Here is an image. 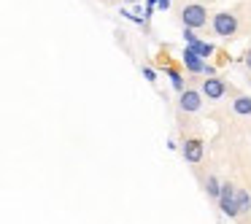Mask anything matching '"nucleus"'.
<instances>
[{"mask_svg": "<svg viewBox=\"0 0 251 224\" xmlns=\"http://www.w3.org/2000/svg\"><path fill=\"white\" fill-rule=\"evenodd\" d=\"M219 208H222V213H224V216H229V219H238V216H240V208H238V186H232L229 181H227V184H222Z\"/></svg>", "mask_w": 251, "mask_h": 224, "instance_id": "nucleus-1", "label": "nucleus"}, {"mask_svg": "<svg viewBox=\"0 0 251 224\" xmlns=\"http://www.w3.org/2000/svg\"><path fill=\"white\" fill-rule=\"evenodd\" d=\"M181 22H184V27H189V30L205 27V25H208V11H205V6H200V3L184 6V11H181Z\"/></svg>", "mask_w": 251, "mask_h": 224, "instance_id": "nucleus-2", "label": "nucleus"}, {"mask_svg": "<svg viewBox=\"0 0 251 224\" xmlns=\"http://www.w3.org/2000/svg\"><path fill=\"white\" fill-rule=\"evenodd\" d=\"M235 30H238V19H235V14L219 11L216 17H213V33H216L219 38H232Z\"/></svg>", "mask_w": 251, "mask_h": 224, "instance_id": "nucleus-3", "label": "nucleus"}, {"mask_svg": "<svg viewBox=\"0 0 251 224\" xmlns=\"http://www.w3.org/2000/svg\"><path fill=\"white\" fill-rule=\"evenodd\" d=\"M202 151H205V149H202V141H200V138H186L184 146H181L184 159H186V162H192V165H197V162L202 159Z\"/></svg>", "mask_w": 251, "mask_h": 224, "instance_id": "nucleus-4", "label": "nucleus"}, {"mask_svg": "<svg viewBox=\"0 0 251 224\" xmlns=\"http://www.w3.org/2000/svg\"><path fill=\"white\" fill-rule=\"evenodd\" d=\"M200 105H202V100H200V92H197V89H186V92H181V98H178V108L181 111L195 114Z\"/></svg>", "mask_w": 251, "mask_h": 224, "instance_id": "nucleus-5", "label": "nucleus"}, {"mask_svg": "<svg viewBox=\"0 0 251 224\" xmlns=\"http://www.w3.org/2000/svg\"><path fill=\"white\" fill-rule=\"evenodd\" d=\"M224 92H227V87H224L222 78L213 76V78H205V81H202V95H205L208 100H222Z\"/></svg>", "mask_w": 251, "mask_h": 224, "instance_id": "nucleus-6", "label": "nucleus"}, {"mask_svg": "<svg viewBox=\"0 0 251 224\" xmlns=\"http://www.w3.org/2000/svg\"><path fill=\"white\" fill-rule=\"evenodd\" d=\"M181 60H184V65H186L189 73H205V62H202V57L197 54L195 49H189V46L184 49V57H181Z\"/></svg>", "mask_w": 251, "mask_h": 224, "instance_id": "nucleus-7", "label": "nucleus"}, {"mask_svg": "<svg viewBox=\"0 0 251 224\" xmlns=\"http://www.w3.org/2000/svg\"><path fill=\"white\" fill-rule=\"evenodd\" d=\"M232 111H235L238 116H251V98H249V95H240V98H235Z\"/></svg>", "mask_w": 251, "mask_h": 224, "instance_id": "nucleus-8", "label": "nucleus"}, {"mask_svg": "<svg viewBox=\"0 0 251 224\" xmlns=\"http://www.w3.org/2000/svg\"><path fill=\"white\" fill-rule=\"evenodd\" d=\"M165 73H168V78H170V84H173V89H178V92H186L184 89V76H181L178 71H176V68H165Z\"/></svg>", "mask_w": 251, "mask_h": 224, "instance_id": "nucleus-9", "label": "nucleus"}, {"mask_svg": "<svg viewBox=\"0 0 251 224\" xmlns=\"http://www.w3.org/2000/svg\"><path fill=\"white\" fill-rule=\"evenodd\" d=\"M205 192H208V197L219 200V195H222V184H219L216 175H208V181H205Z\"/></svg>", "mask_w": 251, "mask_h": 224, "instance_id": "nucleus-10", "label": "nucleus"}, {"mask_svg": "<svg viewBox=\"0 0 251 224\" xmlns=\"http://www.w3.org/2000/svg\"><path fill=\"white\" fill-rule=\"evenodd\" d=\"M238 208H240V213L251 211V195L246 189H238Z\"/></svg>", "mask_w": 251, "mask_h": 224, "instance_id": "nucleus-11", "label": "nucleus"}, {"mask_svg": "<svg viewBox=\"0 0 251 224\" xmlns=\"http://www.w3.org/2000/svg\"><path fill=\"white\" fill-rule=\"evenodd\" d=\"M184 41H186L189 49H197V44H200V38L195 35V30H189V27H184Z\"/></svg>", "mask_w": 251, "mask_h": 224, "instance_id": "nucleus-12", "label": "nucleus"}, {"mask_svg": "<svg viewBox=\"0 0 251 224\" xmlns=\"http://www.w3.org/2000/svg\"><path fill=\"white\" fill-rule=\"evenodd\" d=\"M195 51H197V54L202 57V60H205V57H211V54H213V51H216V49H213V44H205V41H200Z\"/></svg>", "mask_w": 251, "mask_h": 224, "instance_id": "nucleus-13", "label": "nucleus"}, {"mask_svg": "<svg viewBox=\"0 0 251 224\" xmlns=\"http://www.w3.org/2000/svg\"><path fill=\"white\" fill-rule=\"evenodd\" d=\"M143 78H149V81H157V73H154L151 68H143Z\"/></svg>", "mask_w": 251, "mask_h": 224, "instance_id": "nucleus-14", "label": "nucleus"}, {"mask_svg": "<svg viewBox=\"0 0 251 224\" xmlns=\"http://www.w3.org/2000/svg\"><path fill=\"white\" fill-rule=\"evenodd\" d=\"M170 3H173V0H159V3H157V8H159V11H168V8H170Z\"/></svg>", "mask_w": 251, "mask_h": 224, "instance_id": "nucleus-15", "label": "nucleus"}, {"mask_svg": "<svg viewBox=\"0 0 251 224\" xmlns=\"http://www.w3.org/2000/svg\"><path fill=\"white\" fill-rule=\"evenodd\" d=\"M205 76L213 78V76H216V68H213V65H205Z\"/></svg>", "mask_w": 251, "mask_h": 224, "instance_id": "nucleus-16", "label": "nucleus"}, {"mask_svg": "<svg viewBox=\"0 0 251 224\" xmlns=\"http://www.w3.org/2000/svg\"><path fill=\"white\" fill-rule=\"evenodd\" d=\"M243 62H246V68H249V71H251V49H249V51H246V54H243Z\"/></svg>", "mask_w": 251, "mask_h": 224, "instance_id": "nucleus-17", "label": "nucleus"}, {"mask_svg": "<svg viewBox=\"0 0 251 224\" xmlns=\"http://www.w3.org/2000/svg\"><path fill=\"white\" fill-rule=\"evenodd\" d=\"M125 3H132V6H135V3H141V0H125Z\"/></svg>", "mask_w": 251, "mask_h": 224, "instance_id": "nucleus-18", "label": "nucleus"}]
</instances>
